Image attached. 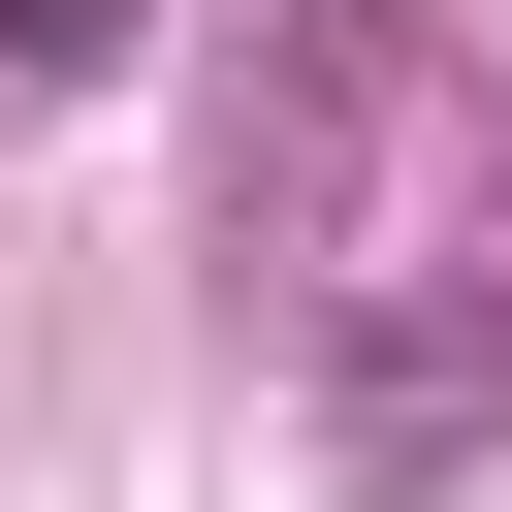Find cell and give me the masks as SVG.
I'll list each match as a JSON object with an SVG mask.
<instances>
[{"instance_id": "cell-1", "label": "cell", "mask_w": 512, "mask_h": 512, "mask_svg": "<svg viewBox=\"0 0 512 512\" xmlns=\"http://www.w3.org/2000/svg\"><path fill=\"white\" fill-rule=\"evenodd\" d=\"M480 384H512V256H352V480H448L480 448Z\"/></svg>"}, {"instance_id": "cell-2", "label": "cell", "mask_w": 512, "mask_h": 512, "mask_svg": "<svg viewBox=\"0 0 512 512\" xmlns=\"http://www.w3.org/2000/svg\"><path fill=\"white\" fill-rule=\"evenodd\" d=\"M128 64V0H0V96H96Z\"/></svg>"}]
</instances>
